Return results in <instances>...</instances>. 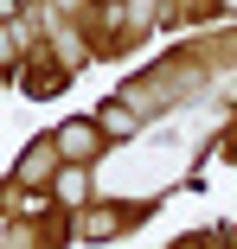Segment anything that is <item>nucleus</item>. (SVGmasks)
I'll list each match as a JSON object with an SVG mask.
<instances>
[{
	"label": "nucleus",
	"mask_w": 237,
	"mask_h": 249,
	"mask_svg": "<svg viewBox=\"0 0 237 249\" xmlns=\"http://www.w3.org/2000/svg\"><path fill=\"white\" fill-rule=\"evenodd\" d=\"M90 147H97V128H90V122H71V128H64V141H58V154H64V160H77V154H90Z\"/></svg>",
	"instance_id": "obj_1"
}]
</instances>
